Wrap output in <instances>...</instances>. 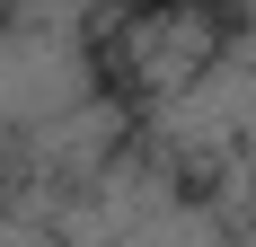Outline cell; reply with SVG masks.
Segmentation results:
<instances>
[]
</instances>
